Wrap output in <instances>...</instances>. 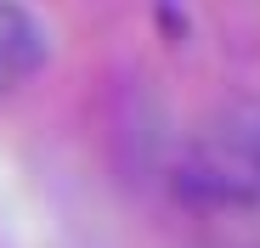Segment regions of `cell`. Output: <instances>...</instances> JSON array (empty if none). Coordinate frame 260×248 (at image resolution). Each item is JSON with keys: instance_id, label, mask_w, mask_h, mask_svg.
Here are the masks:
<instances>
[{"instance_id": "obj_1", "label": "cell", "mask_w": 260, "mask_h": 248, "mask_svg": "<svg viewBox=\"0 0 260 248\" xmlns=\"http://www.w3.org/2000/svg\"><path fill=\"white\" fill-rule=\"evenodd\" d=\"M176 192L209 215L254 209L260 203V102L221 107L187 141L176 163Z\"/></svg>"}, {"instance_id": "obj_2", "label": "cell", "mask_w": 260, "mask_h": 248, "mask_svg": "<svg viewBox=\"0 0 260 248\" xmlns=\"http://www.w3.org/2000/svg\"><path fill=\"white\" fill-rule=\"evenodd\" d=\"M46 23H40L28 6H17V0H0V96L23 91L28 79L46 68Z\"/></svg>"}]
</instances>
